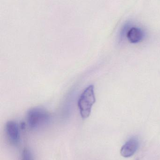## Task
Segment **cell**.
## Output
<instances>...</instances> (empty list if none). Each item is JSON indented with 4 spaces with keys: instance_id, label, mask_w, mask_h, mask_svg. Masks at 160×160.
I'll list each match as a JSON object with an SVG mask.
<instances>
[{
    "instance_id": "1",
    "label": "cell",
    "mask_w": 160,
    "mask_h": 160,
    "mask_svg": "<svg viewBox=\"0 0 160 160\" xmlns=\"http://www.w3.org/2000/svg\"><path fill=\"white\" fill-rule=\"evenodd\" d=\"M28 126L33 129H37L47 126L51 119L50 114L47 110L41 107L30 109L26 114Z\"/></svg>"
},
{
    "instance_id": "2",
    "label": "cell",
    "mask_w": 160,
    "mask_h": 160,
    "mask_svg": "<svg viewBox=\"0 0 160 160\" xmlns=\"http://www.w3.org/2000/svg\"><path fill=\"white\" fill-rule=\"evenodd\" d=\"M95 101V88L94 85H90L85 88L78 100V107L82 118L85 119L89 117Z\"/></svg>"
},
{
    "instance_id": "3",
    "label": "cell",
    "mask_w": 160,
    "mask_h": 160,
    "mask_svg": "<svg viewBox=\"0 0 160 160\" xmlns=\"http://www.w3.org/2000/svg\"><path fill=\"white\" fill-rule=\"evenodd\" d=\"M5 131L10 142L12 144H17L20 140L19 128L18 123L12 120L8 121L6 124Z\"/></svg>"
},
{
    "instance_id": "4",
    "label": "cell",
    "mask_w": 160,
    "mask_h": 160,
    "mask_svg": "<svg viewBox=\"0 0 160 160\" xmlns=\"http://www.w3.org/2000/svg\"><path fill=\"white\" fill-rule=\"evenodd\" d=\"M139 147V142L135 138H131L121 148L120 153L124 158H129L133 156Z\"/></svg>"
},
{
    "instance_id": "5",
    "label": "cell",
    "mask_w": 160,
    "mask_h": 160,
    "mask_svg": "<svg viewBox=\"0 0 160 160\" xmlns=\"http://www.w3.org/2000/svg\"><path fill=\"white\" fill-rule=\"evenodd\" d=\"M143 31L138 27H131L129 30L126 37L130 43L136 44L139 43L144 38Z\"/></svg>"
},
{
    "instance_id": "6",
    "label": "cell",
    "mask_w": 160,
    "mask_h": 160,
    "mask_svg": "<svg viewBox=\"0 0 160 160\" xmlns=\"http://www.w3.org/2000/svg\"><path fill=\"white\" fill-rule=\"evenodd\" d=\"M21 160H34L33 154L29 149L27 148L23 149Z\"/></svg>"
}]
</instances>
